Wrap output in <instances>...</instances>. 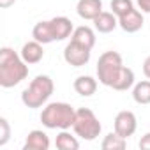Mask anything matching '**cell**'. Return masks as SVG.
<instances>
[{"mask_svg":"<svg viewBox=\"0 0 150 150\" xmlns=\"http://www.w3.org/2000/svg\"><path fill=\"white\" fill-rule=\"evenodd\" d=\"M132 99L136 104H150V80H143L134 83L132 87Z\"/></svg>","mask_w":150,"mask_h":150,"instance_id":"18","label":"cell"},{"mask_svg":"<svg viewBox=\"0 0 150 150\" xmlns=\"http://www.w3.org/2000/svg\"><path fill=\"white\" fill-rule=\"evenodd\" d=\"M14 2H16V0H0V7H2V9H7V7H11Z\"/></svg>","mask_w":150,"mask_h":150,"instance_id":"26","label":"cell"},{"mask_svg":"<svg viewBox=\"0 0 150 150\" xmlns=\"http://www.w3.org/2000/svg\"><path fill=\"white\" fill-rule=\"evenodd\" d=\"M72 87L76 90V94H80L81 97H90L97 90V80L92 76H78L74 80Z\"/></svg>","mask_w":150,"mask_h":150,"instance_id":"15","label":"cell"},{"mask_svg":"<svg viewBox=\"0 0 150 150\" xmlns=\"http://www.w3.org/2000/svg\"><path fill=\"white\" fill-rule=\"evenodd\" d=\"M28 76V64L13 48L4 46L0 50V87L13 88Z\"/></svg>","mask_w":150,"mask_h":150,"instance_id":"1","label":"cell"},{"mask_svg":"<svg viewBox=\"0 0 150 150\" xmlns=\"http://www.w3.org/2000/svg\"><path fill=\"white\" fill-rule=\"evenodd\" d=\"M72 131L78 138L85 141H94L101 134L103 124L99 122V118L90 108H78L76 118H74V124H72Z\"/></svg>","mask_w":150,"mask_h":150,"instance_id":"4","label":"cell"},{"mask_svg":"<svg viewBox=\"0 0 150 150\" xmlns=\"http://www.w3.org/2000/svg\"><path fill=\"white\" fill-rule=\"evenodd\" d=\"M125 146H127V139L122 138L120 134H117L115 131L110 132V134H106L104 139H103V143H101L103 150H124Z\"/></svg>","mask_w":150,"mask_h":150,"instance_id":"20","label":"cell"},{"mask_svg":"<svg viewBox=\"0 0 150 150\" xmlns=\"http://www.w3.org/2000/svg\"><path fill=\"white\" fill-rule=\"evenodd\" d=\"M136 4H138V7H139L141 13L150 14V0H136Z\"/></svg>","mask_w":150,"mask_h":150,"instance_id":"23","label":"cell"},{"mask_svg":"<svg viewBox=\"0 0 150 150\" xmlns=\"http://www.w3.org/2000/svg\"><path fill=\"white\" fill-rule=\"evenodd\" d=\"M50 148V138L44 131L34 129L27 134L23 150H48Z\"/></svg>","mask_w":150,"mask_h":150,"instance_id":"12","label":"cell"},{"mask_svg":"<svg viewBox=\"0 0 150 150\" xmlns=\"http://www.w3.org/2000/svg\"><path fill=\"white\" fill-rule=\"evenodd\" d=\"M11 138V124L6 117L0 118V146H6Z\"/></svg>","mask_w":150,"mask_h":150,"instance_id":"22","label":"cell"},{"mask_svg":"<svg viewBox=\"0 0 150 150\" xmlns=\"http://www.w3.org/2000/svg\"><path fill=\"white\" fill-rule=\"evenodd\" d=\"M50 23H51V30H53L55 41H65L74 32L72 21L67 16H55V18L50 20Z\"/></svg>","mask_w":150,"mask_h":150,"instance_id":"10","label":"cell"},{"mask_svg":"<svg viewBox=\"0 0 150 150\" xmlns=\"http://www.w3.org/2000/svg\"><path fill=\"white\" fill-rule=\"evenodd\" d=\"M42 46L44 44H41L39 41H28V42H25L23 46H21V51H20V55H21V58L28 64V65H32V64H39L42 58H44V50H42Z\"/></svg>","mask_w":150,"mask_h":150,"instance_id":"11","label":"cell"},{"mask_svg":"<svg viewBox=\"0 0 150 150\" xmlns=\"http://www.w3.org/2000/svg\"><path fill=\"white\" fill-rule=\"evenodd\" d=\"M113 129L117 134H120L122 138H131L136 129H138V120H136V115L129 110H124V111H118L117 117H115V122H113Z\"/></svg>","mask_w":150,"mask_h":150,"instance_id":"7","label":"cell"},{"mask_svg":"<svg viewBox=\"0 0 150 150\" xmlns=\"http://www.w3.org/2000/svg\"><path fill=\"white\" fill-rule=\"evenodd\" d=\"M124 67L122 62V55L118 51H104L99 60H97V80L101 85L110 87L115 83V80L118 78V74Z\"/></svg>","mask_w":150,"mask_h":150,"instance_id":"5","label":"cell"},{"mask_svg":"<svg viewBox=\"0 0 150 150\" xmlns=\"http://www.w3.org/2000/svg\"><path fill=\"white\" fill-rule=\"evenodd\" d=\"M92 55V50H88L87 46H81L74 41H69L67 46L64 48V60L72 65V67H83L88 64Z\"/></svg>","mask_w":150,"mask_h":150,"instance_id":"6","label":"cell"},{"mask_svg":"<svg viewBox=\"0 0 150 150\" xmlns=\"http://www.w3.org/2000/svg\"><path fill=\"white\" fill-rule=\"evenodd\" d=\"M139 148L150 150V132H146V134L141 136V139H139Z\"/></svg>","mask_w":150,"mask_h":150,"instance_id":"24","label":"cell"},{"mask_svg":"<svg viewBox=\"0 0 150 150\" xmlns=\"http://www.w3.org/2000/svg\"><path fill=\"white\" fill-rule=\"evenodd\" d=\"M76 110L69 103H50L41 111V122L46 129H72Z\"/></svg>","mask_w":150,"mask_h":150,"instance_id":"2","label":"cell"},{"mask_svg":"<svg viewBox=\"0 0 150 150\" xmlns=\"http://www.w3.org/2000/svg\"><path fill=\"white\" fill-rule=\"evenodd\" d=\"M134 83H136V78H134V71L131 69V67H122V71H120V74H118V78L115 80V83L111 85V88L113 90H117V92H125V90H129V88H132L134 87Z\"/></svg>","mask_w":150,"mask_h":150,"instance_id":"16","label":"cell"},{"mask_svg":"<svg viewBox=\"0 0 150 150\" xmlns=\"http://www.w3.org/2000/svg\"><path fill=\"white\" fill-rule=\"evenodd\" d=\"M143 74L150 80V55L145 58V62H143Z\"/></svg>","mask_w":150,"mask_h":150,"instance_id":"25","label":"cell"},{"mask_svg":"<svg viewBox=\"0 0 150 150\" xmlns=\"http://www.w3.org/2000/svg\"><path fill=\"white\" fill-rule=\"evenodd\" d=\"M55 146L58 150H78L80 148V141L76 139V136H72L71 132H67V129H64V131H60L57 134Z\"/></svg>","mask_w":150,"mask_h":150,"instance_id":"19","label":"cell"},{"mask_svg":"<svg viewBox=\"0 0 150 150\" xmlns=\"http://www.w3.org/2000/svg\"><path fill=\"white\" fill-rule=\"evenodd\" d=\"M143 23H145V20H143V13L139 9H131L127 14L118 18V27L127 34L139 32L143 28Z\"/></svg>","mask_w":150,"mask_h":150,"instance_id":"8","label":"cell"},{"mask_svg":"<svg viewBox=\"0 0 150 150\" xmlns=\"http://www.w3.org/2000/svg\"><path fill=\"white\" fill-rule=\"evenodd\" d=\"M53 90H55L53 80L48 74H39V76H35L30 81V85L21 92V103L30 110H37V108L44 106L50 101Z\"/></svg>","mask_w":150,"mask_h":150,"instance_id":"3","label":"cell"},{"mask_svg":"<svg viewBox=\"0 0 150 150\" xmlns=\"http://www.w3.org/2000/svg\"><path fill=\"white\" fill-rule=\"evenodd\" d=\"M117 27H118V18H117L113 13H108V11H103V13L94 20V28H96L99 34H110V32H113Z\"/></svg>","mask_w":150,"mask_h":150,"instance_id":"13","label":"cell"},{"mask_svg":"<svg viewBox=\"0 0 150 150\" xmlns=\"http://www.w3.org/2000/svg\"><path fill=\"white\" fill-rule=\"evenodd\" d=\"M76 13L81 20L94 21L103 13V0H78Z\"/></svg>","mask_w":150,"mask_h":150,"instance_id":"9","label":"cell"},{"mask_svg":"<svg viewBox=\"0 0 150 150\" xmlns=\"http://www.w3.org/2000/svg\"><path fill=\"white\" fill-rule=\"evenodd\" d=\"M32 37H34L35 41H39L41 44L55 42V37H53V30H51L50 20H48V21H39V23H35L34 28H32Z\"/></svg>","mask_w":150,"mask_h":150,"instance_id":"17","label":"cell"},{"mask_svg":"<svg viewBox=\"0 0 150 150\" xmlns=\"http://www.w3.org/2000/svg\"><path fill=\"white\" fill-rule=\"evenodd\" d=\"M131 9H134L132 0H111V13H113L117 18L127 14Z\"/></svg>","mask_w":150,"mask_h":150,"instance_id":"21","label":"cell"},{"mask_svg":"<svg viewBox=\"0 0 150 150\" xmlns=\"http://www.w3.org/2000/svg\"><path fill=\"white\" fill-rule=\"evenodd\" d=\"M71 41H74V42H78V44L87 46L88 50H92L96 46V32L90 27H87V25L76 27L74 32H72V35H71Z\"/></svg>","mask_w":150,"mask_h":150,"instance_id":"14","label":"cell"}]
</instances>
